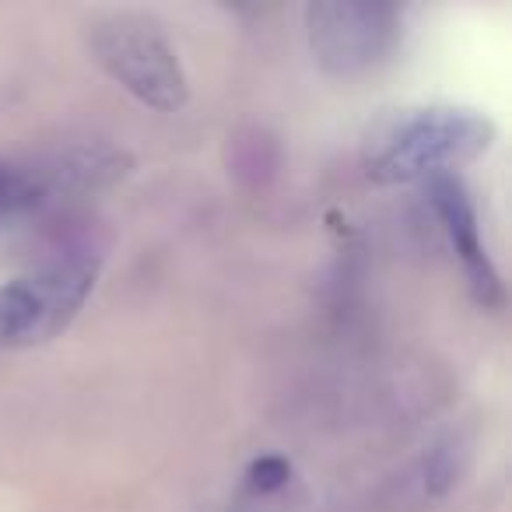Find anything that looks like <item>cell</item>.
<instances>
[{
    "label": "cell",
    "mask_w": 512,
    "mask_h": 512,
    "mask_svg": "<svg viewBox=\"0 0 512 512\" xmlns=\"http://www.w3.org/2000/svg\"><path fill=\"white\" fill-rule=\"evenodd\" d=\"M491 141H495V123L477 109H411L372 130L365 144V172L372 183L435 179L456 165L481 158Z\"/></svg>",
    "instance_id": "6da1fadb"
},
{
    "label": "cell",
    "mask_w": 512,
    "mask_h": 512,
    "mask_svg": "<svg viewBox=\"0 0 512 512\" xmlns=\"http://www.w3.org/2000/svg\"><path fill=\"white\" fill-rule=\"evenodd\" d=\"M99 278V253L88 246L53 256L36 274L0 285V348H32L71 327Z\"/></svg>",
    "instance_id": "7a4b0ae2"
},
{
    "label": "cell",
    "mask_w": 512,
    "mask_h": 512,
    "mask_svg": "<svg viewBox=\"0 0 512 512\" xmlns=\"http://www.w3.org/2000/svg\"><path fill=\"white\" fill-rule=\"evenodd\" d=\"M88 50L99 67L137 102L176 113L190 102L183 64L155 22L141 15H106L88 25Z\"/></svg>",
    "instance_id": "3957f363"
},
{
    "label": "cell",
    "mask_w": 512,
    "mask_h": 512,
    "mask_svg": "<svg viewBox=\"0 0 512 512\" xmlns=\"http://www.w3.org/2000/svg\"><path fill=\"white\" fill-rule=\"evenodd\" d=\"M316 64L337 78H355L379 67L400 39V15L372 0H320L306 11Z\"/></svg>",
    "instance_id": "277c9868"
},
{
    "label": "cell",
    "mask_w": 512,
    "mask_h": 512,
    "mask_svg": "<svg viewBox=\"0 0 512 512\" xmlns=\"http://www.w3.org/2000/svg\"><path fill=\"white\" fill-rule=\"evenodd\" d=\"M428 197H432V207L439 214L442 228H446L449 242H453L456 256H460L463 271H467V281L474 288V299L481 306H502L505 288L502 278H498L495 264H491L488 249L481 242V225H477V211L474 200H470L467 186L446 172V176L428 179Z\"/></svg>",
    "instance_id": "5b68a950"
},
{
    "label": "cell",
    "mask_w": 512,
    "mask_h": 512,
    "mask_svg": "<svg viewBox=\"0 0 512 512\" xmlns=\"http://www.w3.org/2000/svg\"><path fill=\"white\" fill-rule=\"evenodd\" d=\"M134 169V158L113 144H71V148L50 151L25 165L29 179L36 183L39 197H60V193H88L102 186L120 183Z\"/></svg>",
    "instance_id": "8992f818"
},
{
    "label": "cell",
    "mask_w": 512,
    "mask_h": 512,
    "mask_svg": "<svg viewBox=\"0 0 512 512\" xmlns=\"http://www.w3.org/2000/svg\"><path fill=\"white\" fill-rule=\"evenodd\" d=\"M249 488L260 491V495H271V491L285 488L288 477H292V467H288L285 456H260V460H253V467H249Z\"/></svg>",
    "instance_id": "52a82bcc"
},
{
    "label": "cell",
    "mask_w": 512,
    "mask_h": 512,
    "mask_svg": "<svg viewBox=\"0 0 512 512\" xmlns=\"http://www.w3.org/2000/svg\"><path fill=\"white\" fill-rule=\"evenodd\" d=\"M456 481V456L449 446H439L432 449V456H428L425 463V491L428 495H446L449 488H453Z\"/></svg>",
    "instance_id": "ba28073f"
}]
</instances>
